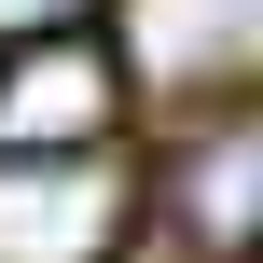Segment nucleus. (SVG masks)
I'll return each mask as SVG.
<instances>
[{
    "instance_id": "3",
    "label": "nucleus",
    "mask_w": 263,
    "mask_h": 263,
    "mask_svg": "<svg viewBox=\"0 0 263 263\" xmlns=\"http://www.w3.org/2000/svg\"><path fill=\"white\" fill-rule=\"evenodd\" d=\"M250 180H263L250 111H208L194 139H166V166H153V208L180 222V250H194V263H250Z\"/></svg>"
},
{
    "instance_id": "5",
    "label": "nucleus",
    "mask_w": 263,
    "mask_h": 263,
    "mask_svg": "<svg viewBox=\"0 0 263 263\" xmlns=\"http://www.w3.org/2000/svg\"><path fill=\"white\" fill-rule=\"evenodd\" d=\"M69 14H83V0H0V42H55Z\"/></svg>"
},
{
    "instance_id": "2",
    "label": "nucleus",
    "mask_w": 263,
    "mask_h": 263,
    "mask_svg": "<svg viewBox=\"0 0 263 263\" xmlns=\"http://www.w3.org/2000/svg\"><path fill=\"white\" fill-rule=\"evenodd\" d=\"M263 55V0H125V55L111 83L139 69L153 97H236Z\"/></svg>"
},
{
    "instance_id": "1",
    "label": "nucleus",
    "mask_w": 263,
    "mask_h": 263,
    "mask_svg": "<svg viewBox=\"0 0 263 263\" xmlns=\"http://www.w3.org/2000/svg\"><path fill=\"white\" fill-rule=\"evenodd\" d=\"M111 55L83 42V28H55V42H14V69H0V166H69V153H97L111 139Z\"/></svg>"
},
{
    "instance_id": "4",
    "label": "nucleus",
    "mask_w": 263,
    "mask_h": 263,
    "mask_svg": "<svg viewBox=\"0 0 263 263\" xmlns=\"http://www.w3.org/2000/svg\"><path fill=\"white\" fill-rule=\"evenodd\" d=\"M111 166L69 153V166H0V263H111Z\"/></svg>"
}]
</instances>
